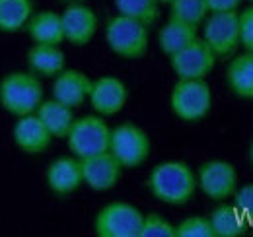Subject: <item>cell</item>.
Returning a JSON list of instances; mask_svg holds the SVG:
<instances>
[{"instance_id":"6da1fadb","label":"cell","mask_w":253,"mask_h":237,"mask_svg":"<svg viewBox=\"0 0 253 237\" xmlns=\"http://www.w3.org/2000/svg\"><path fill=\"white\" fill-rule=\"evenodd\" d=\"M148 189L164 204H187L197 189V179L183 161H164L156 165L148 177Z\"/></svg>"},{"instance_id":"7a4b0ae2","label":"cell","mask_w":253,"mask_h":237,"mask_svg":"<svg viewBox=\"0 0 253 237\" xmlns=\"http://www.w3.org/2000/svg\"><path fill=\"white\" fill-rule=\"evenodd\" d=\"M43 101V86L35 74L12 72L0 82V105L14 117L32 115Z\"/></svg>"},{"instance_id":"3957f363","label":"cell","mask_w":253,"mask_h":237,"mask_svg":"<svg viewBox=\"0 0 253 237\" xmlns=\"http://www.w3.org/2000/svg\"><path fill=\"white\" fill-rule=\"evenodd\" d=\"M105 41L121 59L138 60L148 51V28L132 18L115 16L105 26Z\"/></svg>"},{"instance_id":"277c9868","label":"cell","mask_w":253,"mask_h":237,"mask_svg":"<svg viewBox=\"0 0 253 237\" xmlns=\"http://www.w3.org/2000/svg\"><path fill=\"white\" fill-rule=\"evenodd\" d=\"M109 138H111V128L105 124L103 118L94 115L74 118L72 128L66 136L68 148L78 159L109 152Z\"/></svg>"},{"instance_id":"5b68a950","label":"cell","mask_w":253,"mask_h":237,"mask_svg":"<svg viewBox=\"0 0 253 237\" xmlns=\"http://www.w3.org/2000/svg\"><path fill=\"white\" fill-rule=\"evenodd\" d=\"M144 214L128 202H111L103 206L94 222L99 237H138Z\"/></svg>"},{"instance_id":"8992f818","label":"cell","mask_w":253,"mask_h":237,"mask_svg":"<svg viewBox=\"0 0 253 237\" xmlns=\"http://www.w3.org/2000/svg\"><path fill=\"white\" fill-rule=\"evenodd\" d=\"M109 154L121 163V167H138L150 156V138L136 124H119L111 130Z\"/></svg>"},{"instance_id":"52a82bcc","label":"cell","mask_w":253,"mask_h":237,"mask_svg":"<svg viewBox=\"0 0 253 237\" xmlns=\"http://www.w3.org/2000/svg\"><path fill=\"white\" fill-rule=\"evenodd\" d=\"M171 109L181 120L195 122L207 117L212 105V93L205 80H179L171 89Z\"/></svg>"},{"instance_id":"ba28073f","label":"cell","mask_w":253,"mask_h":237,"mask_svg":"<svg viewBox=\"0 0 253 237\" xmlns=\"http://www.w3.org/2000/svg\"><path fill=\"white\" fill-rule=\"evenodd\" d=\"M203 41L211 47L216 59L230 57L240 47V14L212 12L203 28Z\"/></svg>"},{"instance_id":"9c48e42d","label":"cell","mask_w":253,"mask_h":237,"mask_svg":"<svg viewBox=\"0 0 253 237\" xmlns=\"http://www.w3.org/2000/svg\"><path fill=\"white\" fill-rule=\"evenodd\" d=\"M171 68L179 80H205L214 68L216 57L203 39H195L185 49L169 57Z\"/></svg>"},{"instance_id":"30bf717a","label":"cell","mask_w":253,"mask_h":237,"mask_svg":"<svg viewBox=\"0 0 253 237\" xmlns=\"http://www.w3.org/2000/svg\"><path fill=\"white\" fill-rule=\"evenodd\" d=\"M236 183H238L236 167L228 161L212 159V161H205L199 167L197 185L214 202L230 198L236 193Z\"/></svg>"},{"instance_id":"8fae6325","label":"cell","mask_w":253,"mask_h":237,"mask_svg":"<svg viewBox=\"0 0 253 237\" xmlns=\"http://www.w3.org/2000/svg\"><path fill=\"white\" fill-rule=\"evenodd\" d=\"M64 30V41L74 47H84L94 39L97 31V16L92 8L84 6L82 2L68 4L61 14Z\"/></svg>"},{"instance_id":"7c38bea8","label":"cell","mask_w":253,"mask_h":237,"mask_svg":"<svg viewBox=\"0 0 253 237\" xmlns=\"http://www.w3.org/2000/svg\"><path fill=\"white\" fill-rule=\"evenodd\" d=\"M82 165V179L84 183L94 191H109L113 189L121 179V163L109 154H97L92 158L80 159Z\"/></svg>"},{"instance_id":"4fadbf2b","label":"cell","mask_w":253,"mask_h":237,"mask_svg":"<svg viewBox=\"0 0 253 237\" xmlns=\"http://www.w3.org/2000/svg\"><path fill=\"white\" fill-rule=\"evenodd\" d=\"M126 97H128V91L121 80H117L113 76H103V78H97L95 82H92L88 99L99 115L111 117L125 107Z\"/></svg>"},{"instance_id":"5bb4252c","label":"cell","mask_w":253,"mask_h":237,"mask_svg":"<svg viewBox=\"0 0 253 237\" xmlns=\"http://www.w3.org/2000/svg\"><path fill=\"white\" fill-rule=\"evenodd\" d=\"M92 89V80L80 72V70H66L59 72L53 82V99L61 101L64 105L76 109L80 107L88 97Z\"/></svg>"},{"instance_id":"9a60e30c","label":"cell","mask_w":253,"mask_h":237,"mask_svg":"<svg viewBox=\"0 0 253 237\" xmlns=\"http://www.w3.org/2000/svg\"><path fill=\"white\" fill-rule=\"evenodd\" d=\"M14 142L16 146L30 154V156H35V154H43L45 150L49 148L53 136L51 132L45 128V124L41 122V118L37 115H24V117H18V122L14 124Z\"/></svg>"},{"instance_id":"2e32d148","label":"cell","mask_w":253,"mask_h":237,"mask_svg":"<svg viewBox=\"0 0 253 237\" xmlns=\"http://www.w3.org/2000/svg\"><path fill=\"white\" fill-rule=\"evenodd\" d=\"M82 183V165L76 158H59L47 169V185L59 197L74 193Z\"/></svg>"},{"instance_id":"e0dca14e","label":"cell","mask_w":253,"mask_h":237,"mask_svg":"<svg viewBox=\"0 0 253 237\" xmlns=\"http://www.w3.org/2000/svg\"><path fill=\"white\" fill-rule=\"evenodd\" d=\"M26 31L35 45H61L64 41L61 14L51 10L32 14V18L26 24Z\"/></svg>"},{"instance_id":"ac0fdd59","label":"cell","mask_w":253,"mask_h":237,"mask_svg":"<svg viewBox=\"0 0 253 237\" xmlns=\"http://www.w3.org/2000/svg\"><path fill=\"white\" fill-rule=\"evenodd\" d=\"M35 115L41 118V122L45 124V128L51 132L53 138H66L74 122L72 107L64 105L57 99L41 101Z\"/></svg>"},{"instance_id":"d6986e66","label":"cell","mask_w":253,"mask_h":237,"mask_svg":"<svg viewBox=\"0 0 253 237\" xmlns=\"http://www.w3.org/2000/svg\"><path fill=\"white\" fill-rule=\"evenodd\" d=\"M28 66L35 76L55 78L64 70V53L59 45H33L28 53Z\"/></svg>"},{"instance_id":"ffe728a7","label":"cell","mask_w":253,"mask_h":237,"mask_svg":"<svg viewBox=\"0 0 253 237\" xmlns=\"http://www.w3.org/2000/svg\"><path fill=\"white\" fill-rule=\"evenodd\" d=\"M230 89L244 99H253V53L240 55L228 64L226 70Z\"/></svg>"},{"instance_id":"44dd1931","label":"cell","mask_w":253,"mask_h":237,"mask_svg":"<svg viewBox=\"0 0 253 237\" xmlns=\"http://www.w3.org/2000/svg\"><path fill=\"white\" fill-rule=\"evenodd\" d=\"M195 39H197V28L195 26H189V24L179 22V20H171V18H169V22L158 33L160 49L168 57H171L177 51L185 49Z\"/></svg>"},{"instance_id":"7402d4cb","label":"cell","mask_w":253,"mask_h":237,"mask_svg":"<svg viewBox=\"0 0 253 237\" xmlns=\"http://www.w3.org/2000/svg\"><path fill=\"white\" fill-rule=\"evenodd\" d=\"M209 220H211L214 237H240L250 228L248 220L240 214V210L234 204L232 206L222 204L216 210H212Z\"/></svg>"},{"instance_id":"603a6c76","label":"cell","mask_w":253,"mask_h":237,"mask_svg":"<svg viewBox=\"0 0 253 237\" xmlns=\"http://www.w3.org/2000/svg\"><path fill=\"white\" fill-rule=\"evenodd\" d=\"M33 14V0H0V31L18 33L26 30Z\"/></svg>"},{"instance_id":"cb8c5ba5","label":"cell","mask_w":253,"mask_h":237,"mask_svg":"<svg viewBox=\"0 0 253 237\" xmlns=\"http://www.w3.org/2000/svg\"><path fill=\"white\" fill-rule=\"evenodd\" d=\"M115 8L121 16L132 18L146 28L154 26L160 18L158 0H115Z\"/></svg>"},{"instance_id":"d4e9b609","label":"cell","mask_w":253,"mask_h":237,"mask_svg":"<svg viewBox=\"0 0 253 237\" xmlns=\"http://www.w3.org/2000/svg\"><path fill=\"white\" fill-rule=\"evenodd\" d=\"M169 4H171V8H169L171 20L185 22L195 28L201 26V22L207 18V12H209L205 0H171Z\"/></svg>"},{"instance_id":"484cf974","label":"cell","mask_w":253,"mask_h":237,"mask_svg":"<svg viewBox=\"0 0 253 237\" xmlns=\"http://www.w3.org/2000/svg\"><path fill=\"white\" fill-rule=\"evenodd\" d=\"M175 237H214V232L209 218L191 216L175 226Z\"/></svg>"},{"instance_id":"4316f807","label":"cell","mask_w":253,"mask_h":237,"mask_svg":"<svg viewBox=\"0 0 253 237\" xmlns=\"http://www.w3.org/2000/svg\"><path fill=\"white\" fill-rule=\"evenodd\" d=\"M138 237H175V226H171L160 214L152 212L142 218V228Z\"/></svg>"},{"instance_id":"83f0119b","label":"cell","mask_w":253,"mask_h":237,"mask_svg":"<svg viewBox=\"0 0 253 237\" xmlns=\"http://www.w3.org/2000/svg\"><path fill=\"white\" fill-rule=\"evenodd\" d=\"M234 206L240 210V214L248 220V224H253V185L242 187L238 193H234Z\"/></svg>"},{"instance_id":"f1b7e54d","label":"cell","mask_w":253,"mask_h":237,"mask_svg":"<svg viewBox=\"0 0 253 237\" xmlns=\"http://www.w3.org/2000/svg\"><path fill=\"white\" fill-rule=\"evenodd\" d=\"M240 45L253 53V6L240 14Z\"/></svg>"},{"instance_id":"f546056e","label":"cell","mask_w":253,"mask_h":237,"mask_svg":"<svg viewBox=\"0 0 253 237\" xmlns=\"http://www.w3.org/2000/svg\"><path fill=\"white\" fill-rule=\"evenodd\" d=\"M209 12H230L240 6L242 0H205Z\"/></svg>"},{"instance_id":"4dcf8cb0","label":"cell","mask_w":253,"mask_h":237,"mask_svg":"<svg viewBox=\"0 0 253 237\" xmlns=\"http://www.w3.org/2000/svg\"><path fill=\"white\" fill-rule=\"evenodd\" d=\"M61 2H66V4H76V2H86V0H61Z\"/></svg>"},{"instance_id":"1f68e13d","label":"cell","mask_w":253,"mask_h":237,"mask_svg":"<svg viewBox=\"0 0 253 237\" xmlns=\"http://www.w3.org/2000/svg\"><path fill=\"white\" fill-rule=\"evenodd\" d=\"M250 159H252V165H253V142L252 146H250Z\"/></svg>"},{"instance_id":"d6a6232c","label":"cell","mask_w":253,"mask_h":237,"mask_svg":"<svg viewBox=\"0 0 253 237\" xmlns=\"http://www.w3.org/2000/svg\"><path fill=\"white\" fill-rule=\"evenodd\" d=\"M158 2H171V0H158Z\"/></svg>"},{"instance_id":"836d02e7","label":"cell","mask_w":253,"mask_h":237,"mask_svg":"<svg viewBox=\"0 0 253 237\" xmlns=\"http://www.w3.org/2000/svg\"><path fill=\"white\" fill-rule=\"evenodd\" d=\"M250 228H252V234H253V224H252V226H250Z\"/></svg>"},{"instance_id":"e575fe53","label":"cell","mask_w":253,"mask_h":237,"mask_svg":"<svg viewBox=\"0 0 253 237\" xmlns=\"http://www.w3.org/2000/svg\"><path fill=\"white\" fill-rule=\"evenodd\" d=\"M252 2H253V0H252Z\"/></svg>"}]
</instances>
